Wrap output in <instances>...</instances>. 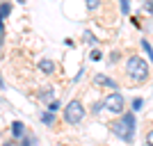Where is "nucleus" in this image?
<instances>
[{
	"label": "nucleus",
	"mask_w": 153,
	"mask_h": 146,
	"mask_svg": "<svg viewBox=\"0 0 153 146\" xmlns=\"http://www.w3.org/2000/svg\"><path fill=\"white\" fill-rule=\"evenodd\" d=\"M110 128H112V133H114L117 137H121L123 142H133V137H135V116L126 114L119 121H114Z\"/></svg>",
	"instance_id": "f257e3e1"
},
{
	"label": "nucleus",
	"mask_w": 153,
	"mask_h": 146,
	"mask_svg": "<svg viewBox=\"0 0 153 146\" xmlns=\"http://www.w3.org/2000/svg\"><path fill=\"white\" fill-rule=\"evenodd\" d=\"M0 37H2V21H0Z\"/></svg>",
	"instance_id": "412c9836"
},
{
	"label": "nucleus",
	"mask_w": 153,
	"mask_h": 146,
	"mask_svg": "<svg viewBox=\"0 0 153 146\" xmlns=\"http://www.w3.org/2000/svg\"><path fill=\"white\" fill-rule=\"evenodd\" d=\"M91 59H96V62H98V59H101V53L94 50V53H91Z\"/></svg>",
	"instance_id": "a211bd4d"
},
{
	"label": "nucleus",
	"mask_w": 153,
	"mask_h": 146,
	"mask_svg": "<svg viewBox=\"0 0 153 146\" xmlns=\"http://www.w3.org/2000/svg\"><path fill=\"white\" fill-rule=\"evenodd\" d=\"M85 41H87V44H96L94 34H89V32H85Z\"/></svg>",
	"instance_id": "dca6fc26"
},
{
	"label": "nucleus",
	"mask_w": 153,
	"mask_h": 146,
	"mask_svg": "<svg viewBox=\"0 0 153 146\" xmlns=\"http://www.w3.org/2000/svg\"><path fill=\"white\" fill-rule=\"evenodd\" d=\"M146 144H149V146H153V130L146 135Z\"/></svg>",
	"instance_id": "f3484780"
},
{
	"label": "nucleus",
	"mask_w": 153,
	"mask_h": 146,
	"mask_svg": "<svg viewBox=\"0 0 153 146\" xmlns=\"http://www.w3.org/2000/svg\"><path fill=\"white\" fill-rule=\"evenodd\" d=\"M41 121H44L46 126H53V123H55V114H53V112H44V114H41Z\"/></svg>",
	"instance_id": "1a4fd4ad"
},
{
	"label": "nucleus",
	"mask_w": 153,
	"mask_h": 146,
	"mask_svg": "<svg viewBox=\"0 0 153 146\" xmlns=\"http://www.w3.org/2000/svg\"><path fill=\"white\" fill-rule=\"evenodd\" d=\"M96 82H98V84H108V87L117 89V82L112 80V78H105V76H96Z\"/></svg>",
	"instance_id": "6e6552de"
},
{
	"label": "nucleus",
	"mask_w": 153,
	"mask_h": 146,
	"mask_svg": "<svg viewBox=\"0 0 153 146\" xmlns=\"http://www.w3.org/2000/svg\"><path fill=\"white\" fill-rule=\"evenodd\" d=\"M103 107L108 110V112H112V114H121L123 107H126V101H123V96L119 94V91H112V94L103 101Z\"/></svg>",
	"instance_id": "20e7f679"
},
{
	"label": "nucleus",
	"mask_w": 153,
	"mask_h": 146,
	"mask_svg": "<svg viewBox=\"0 0 153 146\" xmlns=\"http://www.w3.org/2000/svg\"><path fill=\"white\" fill-rule=\"evenodd\" d=\"M2 146H12V144H2Z\"/></svg>",
	"instance_id": "5701e85b"
},
{
	"label": "nucleus",
	"mask_w": 153,
	"mask_h": 146,
	"mask_svg": "<svg viewBox=\"0 0 153 146\" xmlns=\"http://www.w3.org/2000/svg\"><path fill=\"white\" fill-rule=\"evenodd\" d=\"M19 2H27V0H19Z\"/></svg>",
	"instance_id": "4be33fe9"
},
{
	"label": "nucleus",
	"mask_w": 153,
	"mask_h": 146,
	"mask_svg": "<svg viewBox=\"0 0 153 146\" xmlns=\"http://www.w3.org/2000/svg\"><path fill=\"white\" fill-rule=\"evenodd\" d=\"M142 105H144V101H142V98H135V101H133V110H140Z\"/></svg>",
	"instance_id": "2eb2a0df"
},
{
	"label": "nucleus",
	"mask_w": 153,
	"mask_h": 146,
	"mask_svg": "<svg viewBox=\"0 0 153 146\" xmlns=\"http://www.w3.org/2000/svg\"><path fill=\"white\" fill-rule=\"evenodd\" d=\"M126 71L130 76V80H135V82H144L149 78V64L142 57H130L126 64Z\"/></svg>",
	"instance_id": "f03ea898"
},
{
	"label": "nucleus",
	"mask_w": 153,
	"mask_h": 146,
	"mask_svg": "<svg viewBox=\"0 0 153 146\" xmlns=\"http://www.w3.org/2000/svg\"><path fill=\"white\" fill-rule=\"evenodd\" d=\"M57 107H59V103L55 101V98H53V101L48 103V112H53V114H55V110H57Z\"/></svg>",
	"instance_id": "f8f14e48"
},
{
	"label": "nucleus",
	"mask_w": 153,
	"mask_h": 146,
	"mask_svg": "<svg viewBox=\"0 0 153 146\" xmlns=\"http://www.w3.org/2000/svg\"><path fill=\"white\" fill-rule=\"evenodd\" d=\"M85 2H87V7H89V9H96V7L101 5V0H85Z\"/></svg>",
	"instance_id": "ddd939ff"
},
{
	"label": "nucleus",
	"mask_w": 153,
	"mask_h": 146,
	"mask_svg": "<svg viewBox=\"0 0 153 146\" xmlns=\"http://www.w3.org/2000/svg\"><path fill=\"white\" fill-rule=\"evenodd\" d=\"M85 116V107L80 101H71L66 107H64V119H66V123H80Z\"/></svg>",
	"instance_id": "7ed1b4c3"
},
{
	"label": "nucleus",
	"mask_w": 153,
	"mask_h": 146,
	"mask_svg": "<svg viewBox=\"0 0 153 146\" xmlns=\"http://www.w3.org/2000/svg\"><path fill=\"white\" fill-rule=\"evenodd\" d=\"M146 9H149V12H153V0H149V2H146Z\"/></svg>",
	"instance_id": "aec40b11"
},
{
	"label": "nucleus",
	"mask_w": 153,
	"mask_h": 146,
	"mask_svg": "<svg viewBox=\"0 0 153 146\" xmlns=\"http://www.w3.org/2000/svg\"><path fill=\"white\" fill-rule=\"evenodd\" d=\"M55 69H57V66H55V62H53V59H48V57H44L41 62H39V71H41V73H46V76H53V73H55Z\"/></svg>",
	"instance_id": "39448f33"
},
{
	"label": "nucleus",
	"mask_w": 153,
	"mask_h": 146,
	"mask_svg": "<svg viewBox=\"0 0 153 146\" xmlns=\"http://www.w3.org/2000/svg\"><path fill=\"white\" fill-rule=\"evenodd\" d=\"M12 135L16 137V139H21V137L25 135V126H23L21 121H14V123H12Z\"/></svg>",
	"instance_id": "423d86ee"
},
{
	"label": "nucleus",
	"mask_w": 153,
	"mask_h": 146,
	"mask_svg": "<svg viewBox=\"0 0 153 146\" xmlns=\"http://www.w3.org/2000/svg\"><path fill=\"white\" fill-rule=\"evenodd\" d=\"M39 98L51 103V101H53V89H44V91H39Z\"/></svg>",
	"instance_id": "9b49d317"
},
{
	"label": "nucleus",
	"mask_w": 153,
	"mask_h": 146,
	"mask_svg": "<svg viewBox=\"0 0 153 146\" xmlns=\"http://www.w3.org/2000/svg\"><path fill=\"white\" fill-rule=\"evenodd\" d=\"M23 146H32V139H30V137H25V139H23Z\"/></svg>",
	"instance_id": "6ab92c4d"
},
{
	"label": "nucleus",
	"mask_w": 153,
	"mask_h": 146,
	"mask_svg": "<svg viewBox=\"0 0 153 146\" xmlns=\"http://www.w3.org/2000/svg\"><path fill=\"white\" fill-rule=\"evenodd\" d=\"M121 12H123V14L130 12V2H128V0H121Z\"/></svg>",
	"instance_id": "4468645a"
},
{
	"label": "nucleus",
	"mask_w": 153,
	"mask_h": 146,
	"mask_svg": "<svg viewBox=\"0 0 153 146\" xmlns=\"http://www.w3.org/2000/svg\"><path fill=\"white\" fill-rule=\"evenodd\" d=\"M9 14H12V2H2L0 5V21H5Z\"/></svg>",
	"instance_id": "0eeeda50"
},
{
	"label": "nucleus",
	"mask_w": 153,
	"mask_h": 146,
	"mask_svg": "<svg viewBox=\"0 0 153 146\" xmlns=\"http://www.w3.org/2000/svg\"><path fill=\"white\" fill-rule=\"evenodd\" d=\"M142 48H144V53L149 55V59L153 62V48H151V44H149L146 39H142Z\"/></svg>",
	"instance_id": "9d476101"
}]
</instances>
